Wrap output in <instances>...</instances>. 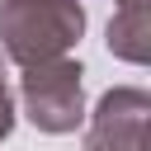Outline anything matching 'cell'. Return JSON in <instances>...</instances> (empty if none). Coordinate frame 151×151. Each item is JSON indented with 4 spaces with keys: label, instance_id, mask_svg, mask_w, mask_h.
Masks as SVG:
<instances>
[{
    "label": "cell",
    "instance_id": "cell-1",
    "mask_svg": "<svg viewBox=\"0 0 151 151\" xmlns=\"http://www.w3.org/2000/svg\"><path fill=\"white\" fill-rule=\"evenodd\" d=\"M85 33L80 0H0V52L14 66L66 57Z\"/></svg>",
    "mask_w": 151,
    "mask_h": 151
},
{
    "label": "cell",
    "instance_id": "cell-5",
    "mask_svg": "<svg viewBox=\"0 0 151 151\" xmlns=\"http://www.w3.org/2000/svg\"><path fill=\"white\" fill-rule=\"evenodd\" d=\"M14 132V94L5 85V52H0V142Z\"/></svg>",
    "mask_w": 151,
    "mask_h": 151
},
{
    "label": "cell",
    "instance_id": "cell-4",
    "mask_svg": "<svg viewBox=\"0 0 151 151\" xmlns=\"http://www.w3.org/2000/svg\"><path fill=\"white\" fill-rule=\"evenodd\" d=\"M109 52L142 66L151 57V24H146V0H118V14L109 19Z\"/></svg>",
    "mask_w": 151,
    "mask_h": 151
},
{
    "label": "cell",
    "instance_id": "cell-2",
    "mask_svg": "<svg viewBox=\"0 0 151 151\" xmlns=\"http://www.w3.org/2000/svg\"><path fill=\"white\" fill-rule=\"evenodd\" d=\"M19 99H24V113L38 132L66 137L85 123V66L76 57L33 61L19 76Z\"/></svg>",
    "mask_w": 151,
    "mask_h": 151
},
{
    "label": "cell",
    "instance_id": "cell-3",
    "mask_svg": "<svg viewBox=\"0 0 151 151\" xmlns=\"http://www.w3.org/2000/svg\"><path fill=\"white\" fill-rule=\"evenodd\" d=\"M85 151H151V94L137 85L104 90L85 127Z\"/></svg>",
    "mask_w": 151,
    "mask_h": 151
}]
</instances>
